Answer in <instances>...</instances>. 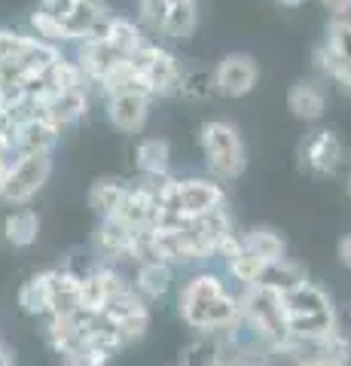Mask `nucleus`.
Instances as JSON below:
<instances>
[{
  "label": "nucleus",
  "mask_w": 351,
  "mask_h": 366,
  "mask_svg": "<svg viewBox=\"0 0 351 366\" xmlns=\"http://www.w3.org/2000/svg\"><path fill=\"white\" fill-rule=\"evenodd\" d=\"M345 192H348V199H351V174L345 177Z\"/></svg>",
  "instance_id": "obj_43"
},
{
  "label": "nucleus",
  "mask_w": 351,
  "mask_h": 366,
  "mask_svg": "<svg viewBox=\"0 0 351 366\" xmlns=\"http://www.w3.org/2000/svg\"><path fill=\"white\" fill-rule=\"evenodd\" d=\"M220 366H259V363H254L251 357H242V354H229V357H223Z\"/></svg>",
  "instance_id": "obj_38"
},
{
  "label": "nucleus",
  "mask_w": 351,
  "mask_h": 366,
  "mask_svg": "<svg viewBox=\"0 0 351 366\" xmlns=\"http://www.w3.org/2000/svg\"><path fill=\"white\" fill-rule=\"evenodd\" d=\"M305 366H348V363H342L339 357H333V354H321V351H318V354H312Z\"/></svg>",
  "instance_id": "obj_36"
},
{
  "label": "nucleus",
  "mask_w": 351,
  "mask_h": 366,
  "mask_svg": "<svg viewBox=\"0 0 351 366\" xmlns=\"http://www.w3.org/2000/svg\"><path fill=\"white\" fill-rule=\"evenodd\" d=\"M312 354H305V345L297 339L272 342L259 351V366H305Z\"/></svg>",
  "instance_id": "obj_25"
},
{
  "label": "nucleus",
  "mask_w": 351,
  "mask_h": 366,
  "mask_svg": "<svg viewBox=\"0 0 351 366\" xmlns=\"http://www.w3.org/2000/svg\"><path fill=\"white\" fill-rule=\"evenodd\" d=\"M156 217H159V199H156V183L147 177L138 187H129L126 199H122L119 211L113 214V220H119L122 226H129L132 232L138 229H150L156 226Z\"/></svg>",
  "instance_id": "obj_6"
},
{
  "label": "nucleus",
  "mask_w": 351,
  "mask_h": 366,
  "mask_svg": "<svg viewBox=\"0 0 351 366\" xmlns=\"http://www.w3.org/2000/svg\"><path fill=\"white\" fill-rule=\"evenodd\" d=\"M134 71H138L141 79V92L150 98H165L180 92V83H184V71L172 52H165L162 46H156L147 40L134 55H129Z\"/></svg>",
  "instance_id": "obj_2"
},
{
  "label": "nucleus",
  "mask_w": 351,
  "mask_h": 366,
  "mask_svg": "<svg viewBox=\"0 0 351 366\" xmlns=\"http://www.w3.org/2000/svg\"><path fill=\"white\" fill-rule=\"evenodd\" d=\"M287 107L297 119L302 122H318L327 110V92L321 83H315V79H302L290 89L287 95Z\"/></svg>",
  "instance_id": "obj_16"
},
{
  "label": "nucleus",
  "mask_w": 351,
  "mask_h": 366,
  "mask_svg": "<svg viewBox=\"0 0 351 366\" xmlns=\"http://www.w3.org/2000/svg\"><path fill=\"white\" fill-rule=\"evenodd\" d=\"M257 76H259V67L251 55L232 52V55H226L217 64V71H214V86H217V92L226 98H242L257 86Z\"/></svg>",
  "instance_id": "obj_7"
},
{
  "label": "nucleus",
  "mask_w": 351,
  "mask_h": 366,
  "mask_svg": "<svg viewBox=\"0 0 351 366\" xmlns=\"http://www.w3.org/2000/svg\"><path fill=\"white\" fill-rule=\"evenodd\" d=\"M0 366H13V354L6 351L4 342H0Z\"/></svg>",
  "instance_id": "obj_39"
},
{
  "label": "nucleus",
  "mask_w": 351,
  "mask_h": 366,
  "mask_svg": "<svg viewBox=\"0 0 351 366\" xmlns=\"http://www.w3.org/2000/svg\"><path fill=\"white\" fill-rule=\"evenodd\" d=\"M339 262L351 272V235H345L342 242H339Z\"/></svg>",
  "instance_id": "obj_37"
},
{
  "label": "nucleus",
  "mask_w": 351,
  "mask_h": 366,
  "mask_svg": "<svg viewBox=\"0 0 351 366\" xmlns=\"http://www.w3.org/2000/svg\"><path fill=\"white\" fill-rule=\"evenodd\" d=\"M31 25L37 31V37L46 40V43H64L67 40L61 19H55L52 13H46V9H37V13L31 16Z\"/></svg>",
  "instance_id": "obj_32"
},
{
  "label": "nucleus",
  "mask_w": 351,
  "mask_h": 366,
  "mask_svg": "<svg viewBox=\"0 0 351 366\" xmlns=\"http://www.w3.org/2000/svg\"><path fill=\"white\" fill-rule=\"evenodd\" d=\"M242 238H244V247L251 250V254H257L263 262L285 259V238L278 232H272V229H251V232Z\"/></svg>",
  "instance_id": "obj_26"
},
{
  "label": "nucleus",
  "mask_w": 351,
  "mask_h": 366,
  "mask_svg": "<svg viewBox=\"0 0 351 366\" xmlns=\"http://www.w3.org/2000/svg\"><path fill=\"white\" fill-rule=\"evenodd\" d=\"M61 366H86V363H80V360H64Z\"/></svg>",
  "instance_id": "obj_42"
},
{
  "label": "nucleus",
  "mask_w": 351,
  "mask_h": 366,
  "mask_svg": "<svg viewBox=\"0 0 351 366\" xmlns=\"http://www.w3.org/2000/svg\"><path fill=\"white\" fill-rule=\"evenodd\" d=\"M19 305L25 315H52L55 312V284L52 272H40L28 278L19 290Z\"/></svg>",
  "instance_id": "obj_17"
},
{
  "label": "nucleus",
  "mask_w": 351,
  "mask_h": 366,
  "mask_svg": "<svg viewBox=\"0 0 351 366\" xmlns=\"http://www.w3.org/2000/svg\"><path fill=\"white\" fill-rule=\"evenodd\" d=\"M269 262H263L257 254H251L247 247H242L239 254H232V257H226V269H229V274L235 281L242 284V287H257L259 278H263V272H266Z\"/></svg>",
  "instance_id": "obj_24"
},
{
  "label": "nucleus",
  "mask_w": 351,
  "mask_h": 366,
  "mask_svg": "<svg viewBox=\"0 0 351 366\" xmlns=\"http://www.w3.org/2000/svg\"><path fill=\"white\" fill-rule=\"evenodd\" d=\"M168 6H174V4H196V0H165Z\"/></svg>",
  "instance_id": "obj_41"
},
{
  "label": "nucleus",
  "mask_w": 351,
  "mask_h": 366,
  "mask_svg": "<svg viewBox=\"0 0 351 366\" xmlns=\"http://www.w3.org/2000/svg\"><path fill=\"white\" fill-rule=\"evenodd\" d=\"M107 16H110V13H107V6L101 4V0H76V4L71 6V13L61 19L67 40H80V43H86V40H89V34H92Z\"/></svg>",
  "instance_id": "obj_14"
},
{
  "label": "nucleus",
  "mask_w": 351,
  "mask_h": 366,
  "mask_svg": "<svg viewBox=\"0 0 351 366\" xmlns=\"http://www.w3.org/2000/svg\"><path fill=\"white\" fill-rule=\"evenodd\" d=\"M226 293V284L220 274L214 272H199L187 281V287L180 290V315L192 330H205V317L211 305Z\"/></svg>",
  "instance_id": "obj_4"
},
{
  "label": "nucleus",
  "mask_w": 351,
  "mask_h": 366,
  "mask_svg": "<svg viewBox=\"0 0 351 366\" xmlns=\"http://www.w3.org/2000/svg\"><path fill=\"white\" fill-rule=\"evenodd\" d=\"M300 284H305V272L297 266V262H290V259L285 257V259H278V262H269L257 287H266V290H272V293H281V296H285V293H290L293 287H300Z\"/></svg>",
  "instance_id": "obj_22"
},
{
  "label": "nucleus",
  "mask_w": 351,
  "mask_h": 366,
  "mask_svg": "<svg viewBox=\"0 0 351 366\" xmlns=\"http://www.w3.org/2000/svg\"><path fill=\"white\" fill-rule=\"evenodd\" d=\"M126 59L129 55H122L110 40H104V43H80V52H76V64H80L83 76L89 79V83H95V86L104 83V76Z\"/></svg>",
  "instance_id": "obj_12"
},
{
  "label": "nucleus",
  "mask_w": 351,
  "mask_h": 366,
  "mask_svg": "<svg viewBox=\"0 0 351 366\" xmlns=\"http://www.w3.org/2000/svg\"><path fill=\"white\" fill-rule=\"evenodd\" d=\"M165 16H168V4H165V0H141V19H144V25L150 31L162 34Z\"/></svg>",
  "instance_id": "obj_34"
},
{
  "label": "nucleus",
  "mask_w": 351,
  "mask_h": 366,
  "mask_svg": "<svg viewBox=\"0 0 351 366\" xmlns=\"http://www.w3.org/2000/svg\"><path fill=\"white\" fill-rule=\"evenodd\" d=\"M300 159H302V165L309 168L312 174L327 177V174H333V171L339 168V162H342V144H339V137L333 132L318 129V132L302 137Z\"/></svg>",
  "instance_id": "obj_8"
},
{
  "label": "nucleus",
  "mask_w": 351,
  "mask_h": 366,
  "mask_svg": "<svg viewBox=\"0 0 351 366\" xmlns=\"http://www.w3.org/2000/svg\"><path fill=\"white\" fill-rule=\"evenodd\" d=\"M321 6L333 19H348V13H351V0H321Z\"/></svg>",
  "instance_id": "obj_35"
},
{
  "label": "nucleus",
  "mask_w": 351,
  "mask_h": 366,
  "mask_svg": "<svg viewBox=\"0 0 351 366\" xmlns=\"http://www.w3.org/2000/svg\"><path fill=\"white\" fill-rule=\"evenodd\" d=\"M281 305H285V317L287 320H297V317H305V315H318V312H327L330 305V296H327L321 287H315L312 281L300 284L293 287L290 293L281 296Z\"/></svg>",
  "instance_id": "obj_18"
},
{
  "label": "nucleus",
  "mask_w": 351,
  "mask_h": 366,
  "mask_svg": "<svg viewBox=\"0 0 351 366\" xmlns=\"http://www.w3.org/2000/svg\"><path fill=\"white\" fill-rule=\"evenodd\" d=\"M315 348H318L321 354H333V357H339L342 363H348V360H351V339H348V336H345L339 327L333 330L330 336H324V339H321Z\"/></svg>",
  "instance_id": "obj_33"
},
{
  "label": "nucleus",
  "mask_w": 351,
  "mask_h": 366,
  "mask_svg": "<svg viewBox=\"0 0 351 366\" xmlns=\"http://www.w3.org/2000/svg\"><path fill=\"white\" fill-rule=\"evenodd\" d=\"M101 317L117 330L126 345L134 339H141L147 333V327H150V308H147L144 296L134 290H122L117 300H110L107 308L101 312Z\"/></svg>",
  "instance_id": "obj_5"
},
{
  "label": "nucleus",
  "mask_w": 351,
  "mask_h": 366,
  "mask_svg": "<svg viewBox=\"0 0 351 366\" xmlns=\"http://www.w3.org/2000/svg\"><path fill=\"white\" fill-rule=\"evenodd\" d=\"M192 31H196V4H174V6H168L165 28H162L165 37L187 40Z\"/></svg>",
  "instance_id": "obj_28"
},
{
  "label": "nucleus",
  "mask_w": 351,
  "mask_h": 366,
  "mask_svg": "<svg viewBox=\"0 0 351 366\" xmlns=\"http://www.w3.org/2000/svg\"><path fill=\"white\" fill-rule=\"evenodd\" d=\"M327 46L339 55L342 61L351 64V21L348 19H333L327 28Z\"/></svg>",
  "instance_id": "obj_30"
},
{
  "label": "nucleus",
  "mask_w": 351,
  "mask_h": 366,
  "mask_svg": "<svg viewBox=\"0 0 351 366\" xmlns=\"http://www.w3.org/2000/svg\"><path fill=\"white\" fill-rule=\"evenodd\" d=\"M132 244H134V232L129 226H122L113 217L101 220L95 232V250L101 259H132Z\"/></svg>",
  "instance_id": "obj_15"
},
{
  "label": "nucleus",
  "mask_w": 351,
  "mask_h": 366,
  "mask_svg": "<svg viewBox=\"0 0 351 366\" xmlns=\"http://www.w3.org/2000/svg\"><path fill=\"white\" fill-rule=\"evenodd\" d=\"M211 92H217V86H214V74H208V71H189V74H184V83H180V95H184V98L202 101V98H208Z\"/></svg>",
  "instance_id": "obj_31"
},
{
  "label": "nucleus",
  "mask_w": 351,
  "mask_h": 366,
  "mask_svg": "<svg viewBox=\"0 0 351 366\" xmlns=\"http://www.w3.org/2000/svg\"><path fill=\"white\" fill-rule=\"evenodd\" d=\"M278 4H281V6H300L302 0H278Z\"/></svg>",
  "instance_id": "obj_40"
},
{
  "label": "nucleus",
  "mask_w": 351,
  "mask_h": 366,
  "mask_svg": "<svg viewBox=\"0 0 351 366\" xmlns=\"http://www.w3.org/2000/svg\"><path fill=\"white\" fill-rule=\"evenodd\" d=\"M202 153L214 180H235L244 171V144L229 122L214 119L202 125Z\"/></svg>",
  "instance_id": "obj_1"
},
{
  "label": "nucleus",
  "mask_w": 351,
  "mask_h": 366,
  "mask_svg": "<svg viewBox=\"0 0 351 366\" xmlns=\"http://www.w3.org/2000/svg\"><path fill=\"white\" fill-rule=\"evenodd\" d=\"M126 192H129V187L119 180H98L95 187L89 189V208H92L101 220H107V217H113L119 211Z\"/></svg>",
  "instance_id": "obj_23"
},
{
  "label": "nucleus",
  "mask_w": 351,
  "mask_h": 366,
  "mask_svg": "<svg viewBox=\"0 0 351 366\" xmlns=\"http://www.w3.org/2000/svg\"><path fill=\"white\" fill-rule=\"evenodd\" d=\"M117 49L122 52V55H134L141 49V46L147 43L144 40V31L134 25V21H129V19H113V28H110V37H107Z\"/></svg>",
  "instance_id": "obj_29"
},
{
  "label": "nucleus",
  "mask_w": 351,
  "mask_h": 366,
  "mask_svg": "<svg viewBox=\"0 0 351 366\" xmlns=\"http://www.w3.org/2000/svg\"><path fill=\"white\" fill-rule=\"evenodd\" d=\"M52 174V156H16V162L0 177V202L28 204Z\"/></svg>",
  "instance_id": "obj_3"
},
{
  "label": "nucleus",
  "mask_w": 351,
  "mask_h": 366,
  "mask_svg": "<svg viewBox=\"0 0 351 366\" xmlns=\"http://www.w3.org/2000/svg\"><path fill=\"white\" fill-rule=\"evenodd\" d=\"M89 110V95L86 86L80 89H64V92H52V95L43 101V117H46L55 129H67V125L80 122Z\"/></svg>",
  "instance_id": "obj_13"
},
{
  "label": "nucleus",
  "mask_w": 351,
  "mask_h": 366,
  "mask_svg": "<svg viewBox=\"0 0 351 366\" xmlns=\"http://www.w3.org/2000/svg\"><path fill=\"white\" fill-rule=\"evenodd\" d=\"M134 165L144 177L159 180L168 174V165H172V150L162 137H147V141L138 144V153H134Z\"/></svg>",
  "instance_id": "obj_19"
},
{
  "label": "nucleus",
  "mask_w": 351,
  "mask_h": 366,
  "mask_svg": "<svg viewBox=\"0 0 351 366\" xmlns=\"http://www.w3.org/2000/svg\"><path fill=\"white\" fill-rule=\"evenodd\" d=\"M126 287V281H122L119 272H113L110 266H98L92 269L89 274H83V284H80V305L89 308V312H104L110 300H117V296Z\"/></svg>",
  "instance_id": "obj_9"
},
{
  "label": "nucleus",
  "mask_w": 351,
  "mask_h": 366,
  "mask_svg": "<svg viewBox=\"0 0 351 366\" xmlns=\"http://www.w3.org/2000/svg\"><path fill=\"white\" fill-rule=\"evenodd\" d=\"M134 287L144 300H159L172 287V266L162 259H147L138 262V278H134Z\"/></svg>",
  "instance_id": "obj_20"
},
{
  "label": "nucleus",
  "mask_w": 351,
  "mask_h": 366,
  "mask_svg": "<svg viewBox=\"0 0 351 366\" xmlns=\"http://www.w3.org/2000/svg\"><path fill=\"white\" fill-rule=\"evenodd\" d=\"M4 235H6V242L13 247H31L34 242H37V235H40V217H37V211L19 208L13 214H6Z\"/></svg>",
  "instance_id": "obj_21"
},
{
  "label": "nucleus",
  "mask_w": 351,
  "mask_h": 366,
  "mask_svg": "<svg viewBox=\"0 0 351 366\" xmlns=\"http://www.w3.org/2000/svg\"><path fill=\"white\" fill-rule=\"evenodd\" d=\"M315 67H318V71H321L327 79H333L339 89L351 92V64L339 59V55H336L327 43L315 49Z\"/></svg>",
  "instance_id": "obj_27"
},
{
  "label": "nucleus",
  "mask_w": 351,
  "mask_h": 366,
  "mask_svg": "<svg viewBox=\"0 0 351 366\" xmlns=\"http://www.w3.org/2000/svg\"><path fill=\"white\" fill-rule=\"evenodd\" d=\"M59 134L61 129H55L46 117L21 119L13 132L16 156H52V147L59 144Z\"/></svg>",
  "instance_id": "obj_10"
},
{
  "label": "nucleus",
  "mask_w": 351,
  "mask_h": 366,
  "mask_svg": "<svg viewBox=\"0 0 351 366\" xmlns=\"http://www.w3.org/2000/svg\"><path fill=\"white\" fill-rule=\"evenodd\" d=\"M147 113H150V95H144V92L129 89L107 98V119L119 132H141Z\"/></svg>",
  "instance_id": "obj_11"
},
{
  "label": "nucleus",
  "mask_w": 351,
  "mask_h": 366,
  "mask_svg": "<svg viewBox=\"0 0 351 366\" xmlns=\"http://www.w3.org/2000/svg\"><path fill=\"white\" fill-rule=\"evenodd\" d=\"M74 4H76V0H74Z\"/></svg>",
  "instance_id": "obj_44"
}]
</instances>
